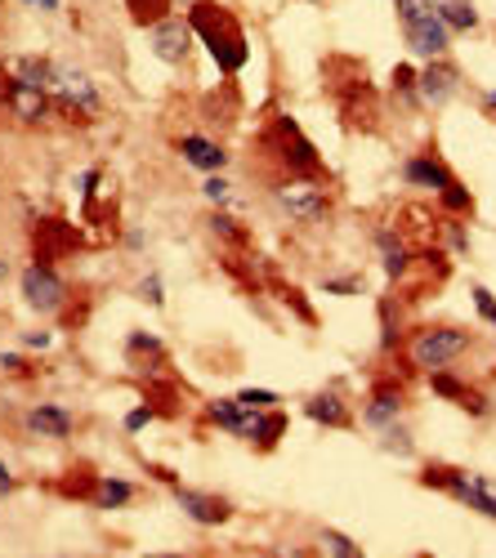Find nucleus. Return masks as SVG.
Returning <instances> with one entry per match:
<instances>
[{"instance_id":"obj_1","label":"nucleus","mask_w":496,"mask_h":558,"mask_svg":"<svg viewBox=\"0 0 496 558\" xmlns=\"http://www.w3.org/2000/svg\"><path fill=\"white\" fill-rule=\"evenodd\" d=\"M184 19H189L193 36L206 45V54L215 59V68H219L223 76H238V72L246 68L251 40H246L242 23L233 19V10H223L219 0H193Z\"/></svg>"},{"instance_id":"obj_2","label":"nucleus","mask_w":496,"mask_h":558,"mask_svg":"<svg viewBox=\"0 0 496 558\" xmlns=\"http://www.w3.org/2000/svg\"><path fill=\"white\" fill-rule=\"evenodd\" d=\"M394 14L402 27V45L412 50L416 63L430 59H447L452 50V32L438 19V0H394Z\"/></svg>"},{"instance_id":"obj_3","label":"nucleus","mask_w":496,"mask_h":558,"mask_svg":"<svg viewBox=\"0 0 496 558\" xmlns=\"http://www.w3.org/2000/svg\"><path fill=\"white\" fill-rule=\"evenodd\" d=\"M421 483H425L430 492L452 496L457 505L474 509V514H483V519H496V478H487V474L457 470V464H425Z\"/></svg>"},{"instance_id":"obj_4","label":"nucleus","mask_w":496,"mask_h":558,"mask_svg":"<svg viewBox=\"0 0 496 558\" xmlns=\"http://www.w3.org/2000/svg\"><path fill=\"white\" fill-rule=\"evenodd\" d=\"M264 148H268V157L287 170V179H323L327 174L318 148L309 144L304 130L291 117H274L264 125Z\"/></svg>"},{"instance_id":"obj_5","label":"nucleus","mask_w":496,"mask_h":558,"mask_svg":"<svg viewBox=\"0 0 496 558\" xmlns=\"http://www.w3.org/2000/svg\"><path fill=\"white\" fill-rule=\"evenodd\" d=\"M408 349L421 371H443V366H457L474 349V336L465 327H457V322H434V327H421L408 340Z\"/></svg>"},{"instance_id":"obj_6","label":"nucleus","mask_w":496,"mask_h":558,"mask_svg":"<svg viewBox=\"0 0 496 558\" xmlns=\"http://www.w3.org/2000/svg\"><path fill=\"white\" fill-rule=\"evenodd\" d=\"M50 95H55V108H63L68 117H99L104 112L99 81L89 72H81L76 63H63V59H55V68H50Z\"/></svg>"},{"instance_id":"obj_7","label":"nucleus","mask_w":496,"mask_h":558,"mask_svg":"<svg viewBox=\"0 0 496 558\" xmlns=\"http://www.w3.org/2000/svg\"><path fill=\"white\" fill-rule=\"evenodd\" d=\"M274 197H278V210L295 223H323L336 210L331 193L323 189V179H282Z\"/></svg>"},{"instance_id":"obj_8","label":"nucleus","mask_w":496,"mask_h":558,"mask_svg":"<svg viewBox=\"0 0 496 558\" xmlns=\"http://www.w3.org/2000/svg\"><path fill=\"white\" fill-rule=\"evenodd\" d=\"M19 291H23V304L32 313H45V317L68 304V282H63V272L50 259H32L19 272Z\"/></svg>"},{"instance_id":"obj_9","label":"nucleus","mask_w":496,"mask_h":558,"mask_svg":"<svg viewBox=\"0 0 496 558\" xmlns=\"http://www.w3.org/2000/svg\"><path fill=\"white\" fill-rule=\"evenodd\" d=\"M402 411H408V393H402V385L380 380V385L367 393V402L358 407V421H363L372 434H385L389 425L402 421Z\"/></svg>"},{"instance_id":"obj_10","label":"nucleus","mask_w":496,"mask_h":558,"mask_svg":"<svg viewBox=\"0 0 496 558\" xmlns=\"http://www.w3.org/2000/svg\"><path fill=\"white\" fill-rule=\"evenodd\" d=\"M461 68L452 63V59H430V63H421V72H416V85H421V104L425 108H443V104H452L457 95H461Z\"/></svg>"},{"instance_id":"obj_11","label":"nucleus","mask_w":496,"mask_h":558,"mask_svg":"<svg viewBox=\"0 0 496 558\" xmlns=\"http://www.w3.org/2000/svg\"><path fill=\"white\" fill-rule=\"evenodd\" d=\"M170 496H174V505L184 509V514L197 523V527H219V523H229L233 519V505L223 500V496H215V492H197V487H184V483H170Z\"/></svg>"},{"instance_id":"obj_12","label":"nucleus","mask_w":496,"mask_h":558,"mask_svg":"<svg viewBox=\"0 0 496 558\" xmlns=\"http://www.w3.org/2000/svg\"><path fill=\"white\" fill-rule=\"evenodd\" d=\"M193 27H189V19H179V14H170V19H161L157 27H153V54L161 59V63H170V68H184L189 63V54H193Z\"/></svg>"},{"instance_id":"obj_13","label":"nucleus","mask_w":496,"mask_h":558,"mask_svg":"<svg viewBox=\"0 0 496 558\" xmlns=\"http://www.w3.org/2000/svg\"><path fill=\"white\" fill-rule=\"evenodd\" d=\"M5 108L14 112V121H23V125H40V121H50V112H55V95H50V89H40V85H27V81L10 76Z\"/></svg>"},{"instance_id":"obj_14","label":"nucleus","mask_w":496,"mask_h":558,"mask_svg":"<svg viewBox=\"0 0 496 558\" xmlns=\"http://www.w3.org/2000/svg\"><path fill=\"white\" fill-rule=\"evenodd\" d=\"M452 179H457V174H452V166H447L434 148L412 153L408 161H402V183H412V189H421V193H430V197H438Z\"/></svg>"},{"instance_id":"obj_15","label":"nucleus","mask_w":496,"mask_h":558,"mask_svg":"<svg viewBox=\"0 0 496 558\" xmlns=\"http://www.w3.org/2000/svg\"><path fill=\"white\" fill-rule=\"evenodd\" d=\"M23 425H27V434H36V438L68 442V438L76 434V415H72L63 402H36V407H27Z\"/></svg>"},{"instance_id":"obj_16","label":"nucleus","mask_w":496,"mask_h":558,"mask_svg":"<svg viewBox=\"0 0 496 558\" xmlns=\"http://www.w3.org/2000/svg\"><path fill=\"white\" fill-rule=\"evenodd\" d=\"M304 415H309L313 425H323V429H349L353 425V407L344 402L340 380L327 385V389H318V393H309L304 398Z\"/></svg>"},{"instance_id":"obj_17","label":"nucleus","mask_w":496,"mask_h":558,"mask_svg":"<svg viewBox=\"0 0 496 558\" xmlns=\"http://www.w3.org/2000/svg\"><path fill=\"white\" fill-rule=\"evenodd\" d=\"M372 246H376V255H380V268H385L389 282H402V277L412 272L416 251L408 246V238H402L398 228H376V232H372Z\"/></svg>"},{"instance_id":"obj_18","label":"nucleus","mask_w":496,"mask_h":558,"mask_svg":"<svg viewBox=\"0 0 496 558\" xmlns=\"http://www.w3.org/2000/svg\"><path fill=\"white\" fill-rule=\"evenodd\" d=\"M430 389L438 393V398H447V402H457V407H465L474 421H487V398L470 385V380H461V376H452V366H443V371H430Z\"/></svg>"},{"instance_id":"obj_19","label":"nucleus","mask_w":496,"mask_h":558,"mask_svg":"<svg viewBox=\"0 0 496 558\" xmlns=\"http://www.w3.org/2000/svg\"><path fill=\"white\" fill-rule=\"evenodd\" d=\"M255 411H259V407L238 402V393H233V398H210V402H206V425H215L219 434H229V438H242V442H246Z\"/></svg>"},{"instance_id":"obj_20","label":"nucleus","mask_w":496,"mask_h":558,"mask_svg":"<svg viewBox=\"0 0 496 558\" xmlns=\"http://www.w3.org/2000/svg\"><path fill=\"white\" fill-rule=\"evenodd\" d=\"M174 153L184 157L193 170H202V174H219L223 166H229V148L215 144V138H206V134H179Z\"/></svg>"},{"instance_id":"obj_21","label":"nucleus","mask_w":496,"mask_h":558,"mask_svg":"<svg viewBox=\"0 0 496 558\" xmlns=\"http://www.w3.org/2000/svg\"><path fill=\"white\" fill-rule=\"evenodd\" d=\"M32 246H36V255H32V259H50V264H55L59 255L76 251L81 242H76V228H68V223H59V219H45V223L36 228Z\"/></svg>"},{"instance_id":"obj_22","label":"nucleus","mask_w":496,"mask_h":558,"mask_svg":"<svg viewBox=\"0 0 496 558\" xmlns=\"http://www.w3.org/2000/svg\"><path fill=\"white\" fill-rule=\"evenodd\" d=\"M282 434H287V411H278V407H259V411H255V421H251L246 442H251L255 451H274V447L282 442Z\"/></svg>"},{"instance_id":"obj_23","label":"nucleus","mask_w":496,"mask_h":558,"mask_svg":"<svg viewBox=\"0 0 496 558\" xmlns=\"http://www.w3.org/2000/svg\"><path fill=\"white\" fill-rule=\"evenodd\" d=\"M134 496H140V487H134L130 478H117V474L95 478V487H89V500H95L99 509H125Z\"/></svg>"},{"instance_id":"obj_24","label":"nucleus","mask_w":496,"mask_h":558,"mask_svg":"<svg viewBox=\"0 0 496 558\" xmlns=\"http://www.w3.org/2000/svg\"><path fill=\"white\" fill-rule=\"evenodd\" d=\"M438 19L447 23V32L461 36V32H479V5L474 0H438Z\"/></svg>"},{"instance_id":"obj_25","label":"nucleus","mask_w":496,"mask_h":558,"mask_svg":"<svg viewBox=\"0 0 496 558\" xmlns=\"http://www.w3.org/2000/svg\"><path fill=\"white\" fill-rule=\"evenodd\" d=\"M50 68H55L50 54H19L14 59V76L27 85H40V89H50Z\"/></svg>"},{"instance_id":"obj_26","label":"nucleus","mask_w":496,"mask_h":558,"mask_svg":"<svg viewBox=\"0 0 496 558\" xmlns=\"http://www.w3.org/2000/svg\"><path fill=\"white\" fill-rule=\"evenodd\" d=\"M210 232H215V238L223 242V246H251V232L233 219V215H223V210H210Z\"/></svg>"},{"instance_id":"obj_27","label":"nucleus","mask_w":496,"mask_h":558,"mask_svg":"<svg viewBox=\"0 0 496 558\" xmlns=\"http://www.w3.org/2000/svg\"><path fill=\"white\" fill-rule=\"evenodd\" d=\"M438 202H443L447 215H457V219H470V215H474V193L465 189V183H457V179L438 193Z\"/></svg>"},{"instance_id":"obj_28","label":"nucleus","mask_w":496,"mask_h":558,"mask_svg":"<svg viewBox=\"0 0 496 558\" xmlns=\"http://www.w3.org/2000/svg\"><path fill=\"white\" fill-rule=\"evenodd\" d=\"M125 10L140 27H157L161 19H170V0H125Z\"/></svg>"},{"instance_id":"obj_29","label":"nucleus","mask_w":496,"mask_h":558,"mask_svg":"<svg viewBox=\"0 0 496 558\" xmlns=\"http://www.w3.org/2000/svg\"><path fill=\"white\" fill-rule=\"evenodd\" d=\"M125 357H130V362H140V357H144V362H161L166 349H161V340H157L153 331H134V336L125 340Z\"/></svg>"},{"instance_id":"obj_30","label":"nucleus","mask_w":496,"mask_h":558,"mask_svg":"<svg viewBox=\"0 0 496 558\" xmlns=\"http://www.w3.org/2000/svg\"><path fill=\"white\" fill-rule=\"evenodd\" d=\"M318 549H323V554H340V558H363V545L349 541V536L336 532V527H327V532L318 536Z\"/></svg>"},{"instance_id":"obj_31","label":"nucleus","mask_w":496,"mask_h":558,"mask_svg":"<svg viewBox=\"0 0 496 558\" xmlns=\"http://www.w3.org/2000/svg\"><path fill=\"white\" fill-rule=\"evenodd\" d=\"M443 246L452 251V255H470V232H465V219L447 215V223H443Z\"/></svg>"},{"instance_id":"obj_32","label":"nucleus","mask_w":496,"mask_h":558,"mask_svg":"<svg viewBox=\"0 0 496 558\" xmlns=\"http://www.w3.org/2000/svg\"><path fill=\"white\" fill-rule=\"evenodd\" d=\"M380 438H385V451H389V456H412V451H416V442H412V429L402 425V421H398V425H389Z\"/></svg>"},{"instance_id":"obj_33","label":"nucleus","mask_w":496,"mask_h":558,"mask_svg":"<svg viewBox=\"0 0 496 558\" xmlns=\"http://www.w3.org/2000/svg\"><path fill=\"white\" fill-rule=\"evenodd\" d=\"M140 300H144L148 308H166V282H161V272H144Z\"/></svg>"},{"instance_id":"obj_34","label":"nucleus","mask_w":496,"mask_h":558,"mask_svg":"<svg viewBox=\"0 0 496 558\" xmlns=\"http://www.w3.org/2000/svg\"><path fill=\"white\" fill-rule=\"evenodd\" d=\"M202 197H206L215 210H223V206H229V179H223V174H206Z\"/></svg>"},{"instance_id":"obj_35","label":"nucleus","mask_w":496,"mask_h":558,"mask_svg":"<svg viewBox=\"0 0 496 558\" xmlns=\"http://www.w3.org/2000/svg\"><path fill=\"white\" fill-rule=\"evenodd\" d=\"M153 421H157V407H153V402H144V407H134V411L125 415L121 429H125V434H144Z\"/></svg>"},{"instance_id":"obj_36","label":"nucleus","mask_w":496,"mask_h":558,"mask_svg":"<svg viewBox=\"0 0 496 558\" xmlns=\"http://www.w3.org/2000/svg\"><path fill=\"white\" fill-rule=\"evenodd\" d=\"M470 300H474V313H479V317L487 322V327L496 331V295H492L487 287H474V291H470Z\"/></svg>"},{"instance_id":"obj_37","label":"nucleus","mask_w":496,"mask_h":558,"mask_svg":"<svg viewBox=\"0 0 496 558\" xmlns=\"http://www.w3.org/2000/svg\"><path fill=\"white\" fill-rule=\"evenodd\" d=\"M323 291L327 295H363V277H327V282H323Z\"/></svg>"},{"instance_id":"obj_38","label":"nucleus","mask_w":496,"mask_h":558,"mask_svg":"<svg viewBox=\"0 0 496 558\" xmlns=\"http://www.w3.org/2000/svg\"><path fill=\"white\" fill-rule=\"evenodd\" d=\"M0 371H10V376H32V362L23 353H0Z\"/></svg>"},{"instance_id":"obj_39","label":"nucleus","mask_w":496,"mask_h":558,"mask_svg":"<svg viewBox=\"0 0 496 558\" xmlns=\"http://www.w3.org/2000/svg\"><path fill=\"white\" fill-rule=\"evenodd\" d=\"M99 179H104V170H85V174H81V197H85L89 206L99 202Z\"/></svg>"},{"instance_id":"obj_40","label":"nucleus","mask_w":496,"mask_h":558,"mask_svg":"<svg viewBox=\"0 0 496 558\" xmlns=\"http://www.w3.org/2000/svg\"><path fill=\"white\" fill-rule=\"evenodd\" d=\"M238 402H246V407H278V393H268V389H242Z\"/></svg>"},{"instance_id":"obj_41","label":"nucleus","mask_w":496,"mask_h":558,"mask_svg":"<svg viewBox=\"0 0 496 558\" xmlns=\"http://www.w3.org/2000/svg\"><path fill=\"white\" fill-rule=\"evenodd\" d=\"M50 344H55V336H50V331H32V336H23V349H27V353H45Z\"/></svg>"},{"instance_id":"obj_42","label":"nucleus","mask_w":496,"mask_h":558,"mask_svg":"<svg viewBox=\"0 0 496 558\" xmlns=\"http://www.w3.org/2000/svg\"><path fill=\"white\" fill-rule=\"evenodd\" d=\"M14 487H19V483H14V470H10L5 460H0V496H14Z\"/></svg>"},{"instance_id":"obj_43","label":"nucleus","mask_w":496,"mask_h":558,"mask_svg":"<svg viewBox=\"0 0 496 558\" xmlns=\"http://www.w3.org/2000/svg\"><path fill=\"white\" fill-rule=\"evenodd\" d=\"M27 10H40V14H59V0H23Z\"/></svg>"},{"instance_id":"obj_44","label":"nucleus","mask_w":496,"mask_h":558,"mask_svg":"<svg viewBox=\"0 0 496 558\" xmlns=\"http://www.w3.org/2000/svg\"><path fill=\"white\" fill-rule=\"evenodd\" d=\"M479 108H483L487 117H496V89H483V99H479Z\"/></svg>"},{"instance_id":"obj_45","label":"nucleus","mask_w":496,"mask_h":558,"mask_svg":"<svg viewBox=\"0 0 496 558\" xmlns=\"http://www.w3.org/2000/svg\"><path fill=\"white\" fill-rule=\"evenodd\" d=\"M304 5H327V0H304Z\"/></svg>"}]
</instances>
